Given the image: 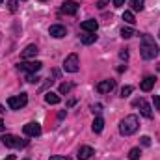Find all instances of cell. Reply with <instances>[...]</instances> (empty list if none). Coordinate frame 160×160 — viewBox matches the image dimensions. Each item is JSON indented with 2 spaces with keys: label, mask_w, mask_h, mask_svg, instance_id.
Segmentation results:
<instances>
[{
  "label": "cell",
  "mask_w": 160,
  "mask_h": 160,
  "mask_svg": "<svg viewBox=\"0 0 160 160\" xmlns=\"http://www.w3.org/2000/svg\"><path fill=\"white\" fill-rule=\"evenodd\" d=\"M24 160H28V158H24Z\"/></svg>",
  "instance_id": "74e56055"
},
{
  "label": "cell",
  "mask_w": 160,
  "mask_h": 160,
  "mask_svg": "<svg viewBox=\"0 0 160 160\" xmlns=\"http://www.w3.org/2000/svg\"><path fill=\"white\" fill-rule=\"evenodd\" d=\"M41 67H43V63H41V62H38V60L19 63V69H21V71H26V73H38Z\"/></svg>",
  "instance_id": "8992f818"
},
{
  "label": "cell",
  "mask_w": 160,
  "mask_h": 160,
  "mask_svg": "<svg viewBox=\"0 0 160 160\" xmlns=\"http://www.w3.org/2000/svg\"><path fill=\"white\" fill-rule=\"evenodd\" d=\"M140 140H142V145H143V147H149V145H151V138H149V136H142Z\"/></svg>",
  "instance_id": "484cf974"
},
{
  "label": "cell",
  "mask_w": 160,
  "mask_h": 160,
  "mask_svg": "<svg viewBox=\"0 0 160 160\" xmlns=\"http://www.w3.org/2000/svg\"><path fill=\"white\" fill-rule=\"evenodd\" d=\"M91 128H93L95 134L102 132V128H104V119H102V118H95V119H93V125H91Z\"/></svg>",
  "instance_id": "e0dca14e"
},
{
  "label": "cell",
  "mask_w": 160,
  "mask_h": 160,
  "mask_svg": "<svg viewBox=\"0 0 160 160\" xmlns=\"http://www.w3.org/2000/svg\"><path fill=\"white\" fill-rule=\"evenodd\" d=\"M78 65H80V60H78V54H69L63 62V69L67 73H77L78 71Z\"/></svg>",
  "instance_id": "277c9868"
},
{
  "label": "cell",
  "mask_w": 160,
  "mask_h": 160,
  "mask_svg": "<svg viewBox=\"0 0 160 160\" xmlns=\"http://www.w3.org/2000/svg\"><path fill=\"white\" fill-rule=\"evenodd\" d=\"M116 88V80H101L99 84H97V91L99 93H110L112 89Z\"/></svg>",
  "instance_id": "8fae6325"
},
{
  "label": "cell",
  "mask_w": 160,
  "mask_h": 160,
  "mask_svg": "<svg viewBox=\"0 0 160 160\" xmlns=\"http://www.w3.org/2000/svg\"><path fill=\"white\" fill-rule=\"evenodd\" d=\"M153 104H155V110H160V95H153Z\"/></svg>",
  "instance_id": "4316f807"
},
{
  "label": "cell",
  "mask_w": 160,
  "mask_h": 160,
  "mask_svg": "<svg viewBox=\"0 0 160 160\" xmlns=\"http://www.w3.org/2000/svg\"><path fill=\"white\" fill-rule=\"evenodd\" d=\"M73 89V84H67V82H63V84H60V93H63V95H67L69 91Z\"/></svg>",
  "instance_id": "603a6c76"
},
{
  "label": "cell",
  "mask_w": 160,
  "mask_h": 160,
  "mask_svg": "<svg viewBox=\"0 0 160 160\" xmlns=\"http://www.w3.org/2000/svg\"><path fill=\"white\" fill-rule=\"evenodd\" d=\"M4 112H6V110H4V106L0 104V114H4Z\"/></svg>",
  "instance_id": "836d02e7"
},
{
  "label": "cell",
  "mask_w": 160,
  "mask_h": 160,
  "mask_svg": "<svg viewBox=\"0 0 160 160\" xmlns=\"http://www.w3.org/2000/svg\"><path fill=\"white\" fill-rule=\"evenodd\" d=\"M78 11V4L75 2V0H65L63 4H62V13H65V15H75Z\"/></svg>",
  "instance_id": "30bf717a"
},
{
  "label": "cell",
  "mask_w": 160,
  "mask_h": 160,
  "mask_svg": "<svg viewBox=\"0 0 160 160\" xmlns=\"http://www.w3.org/2000/svg\"><path fill=\"white\" fill-rule=\"evenodd\" d=\"M155 82H157L155 77H145V78L142 80V84H140V89L142 91H151L153 86H155Z\"/></svg>",
  "instance_id": "9a60e30c"
},
{
  "label": "cell",
  "mask_w": 160,
  "mask_h": 160,
  "mask_svg": "<svg viewBox=\"0 0 160 160\" xmlns=\"http://www.w3.org/2000/svg\"><path fill=\"white\" fill-rule=\"evenodd\" d=\"M97 41V36L95 34H86V36H82V45H93Z\"/></svg>",
  "instance_id": "44dd1931"
},
{
  "label": "cell",
  "mask_w": 160,
  "mask_h": 160,
  "mask_svg": "<svg viewBox=\"0 0 160 160\" xmlns=\"http://www.w3.org/2000/svg\"><path fill=\"white\" fill-rule=\"evenodd\" d=\"M0 4H2V0H0Z\"/></svg>",
  "instance_id": "d590c367"
},
{
  "label": "cell",
  "mask_w": 160,
  "mask_h": 160,
  "mask_svg": "<svg viewBox=\"0 0 160 160\" xmlns=\"http://www.w3.org/2000/svg\"><path fill=\"white\" fill-rule=\"evenodd\" d=\"M140 157H142V149L140 147H132L128 151V160H138Z\"/></svg>",
  "instance_id": "d6986e66"
},
{
  "label": "cell",
  "mask_w": 160,
  "mask_h": 160,
  "mask_svg": "<svg viewBox=\"0 0 160 160\" xmlns=\"http://www.w3.org/2000/svg\"><path fill=\"white\" fill-rule=\"evenodd\" d=\"M39 80V77L38 75H34V73H28V77H26V82H30V84H36Z\"/></svg>",
  "instance_id": "d4e9b609"
},
{
  "label": "cell",
  "mask_w": 160,
  "mask_h": 160,
  "mask_svg": "<svg viewBox=\"0 0 160 160\" xmlns=\"http://www.w3.org/2000/svg\"><path fill=\"white\" fill-rule=\"evenodd\" d=\"M140 54L143 60H155L157 54H158V47L155 39L149 36V34H143L142 36V45H140Z\"/></svg>",
  "instance_id": "6da1fadb"
},
{
  "label": "cell",
  "mask_w": 160,
  "mask_h": 160,
  "mask_svg": "<svg viewBox=\"0 0 160 160\" xmlns=\"http://www.w3.org/2000/svg\"><path fill=\"white\" fill-rule=\"evenodd\" d=\"M106 4H108V0H99V4H97V6L102 9V8H106Z\"/></svg>",
  "instance_id": "4dcf8cb0"
},
{
  "label": "cell",
  "mask_w": 160,
  "mask_h": 160,
  "mask_svg": "<svg viewBox=\"0 0 160 160\" xmlns=\"http://www.w3.org/2000/svg\"><path fill=\"white\" fill-rule=\"evenodd\" d=\"M4 128H6V127H4V121L0 119V130H4Z\"/></svg>",
  "instance_id": "d6a6232c"
},
{
  "label": "cell",
  "mask_w": 160,
  "mask_h": 160,
  "mask_svg": "<svg viewBox=\"0 0 160 160\" xmlns=\"http://www.w3.org/2000/svg\"><path fill=\"white\" fill-rule=\"evenodd\" d=\"M41 2H47V0H41Z\"/></svg>",
  "instance_id": "e575fe53"
},
{
  "label": "cell",
  "mask_w": 160,
  "mask_h": 160,
  "mask_svg": "<svg viewBox=\"0 0 160 160\" xmlns=\"http://www.w3.org/2000/svg\"><path fill=\"white\" fill-rule=\"evenodd\" d=\"M78 160H89L93 157V147H89V145H82L78 149Z\"/></svg>",
  "instance_id": "5bb4252c"
},
{
  "label": "cell",
  "mask_w": 160,
  "mask_h": 160,
  "mask_svg": "<svg viewBox=\"0 0 160 160\" xmlns=\"http://www.w3.org/2000/svg\"><path fill=\"white\" fill-rule=\"evenodd\" d=\"M119 56H121V60H128V52H127V50H121Z\"/></svg>",
  "instance_id": "f546056e"
},
{
  "label": "cell",
  "mask_w": 160,
  "mask_h": 160,
  "mask_svg": "<svg viewBox=\"0 0 160 160\" xmlns=\"http://www.w3.org/2000/svg\"><path fill=\"white\" fill-rule=\"evenodd\" d=\"M48 34H50L54 39H62V38L67 36V28L62 26V24H52V26L48 28Z\"/></svg>",
  "instance_id": "9c48e42d"
},
{
  "label": "cell",
  "mask_w": 160,
  "mask_h": 160,
  "mask_svg": "<svg viewBox=\"0 0 160 160\" xmlns=\"http://www.w3.org/2000/svg\"><path fill=\"white\" fill-rule=\"evenodd\" d=\"M136 36V30L134 28H130V26H123L121 28V38L123 39H130V38H134Z\"/></svg>",
  "instance_id": "ac0fdd59"
},
{
  "label": "cell",
  "mask_w": 160,
  "mask_h": 160,
  "mask_svg": "<svg viewBox=\"0 0 160 160\" xmlns=\"http://www.w3.org/2000/svg\"><path fill=\"white\" fill-rule=\"evenodd\" d=\"M2 143L6 145V147H22V145H26V142H21L17 136H13V134H4L2 136Z\"/></svg>",
  "instance_id": "5b68a950"
},
{
  "label": "cell",
  "mask_w": 160,
  "mask_h": 160,
  "mask_svg": "<svg viewBox=\"0 0 160 160\" xmlns=\"http://www.w3.org/2000/svg\"><path fill=\"white\" fill-rule=\"evenodd\" d=\"M143 4H145V0H130L132 11H142L143 9Z\"/></svg>",
  "instance_id": "ffe728a7"
},
{
  "label": "cell",
  "mask_w": 160,
  "mask_h": 160,
  "mask_svg": "<svg viewBox=\"0 0 160 160\" xmlns=\"http://www.w3.org/2000/svg\"><path fill=\"white\" fill-rule=\"evenodd\" d=\"M8 6H9V11H17V0H9Z\"/></svg>",
  "instance_id": "83f0119b"
},
{
  "label": "cell",
  "mask_w": 160,
  "mask_h": 160,
  "mask_svg": "<svg viewBox=\"0 0 160 160\" xmlns=\"http://www.w3.org/2000/svg\"><path fill=\"white\" fill-rule=\"evenodd\" d=\"M80 28H82L84 32H88V34H95L97 28H99V22L93 21V19H88V21H84V22L80 24Z\"/></svg>",
  "instance_id": "7c38bea8"
},
{
  "label": "cell",
  "mask_w": 160,
  "mask_h": 160,
  "mask_svg": "<svg viewBox=\"0 0 160 160\" xmlns=\"http://www.w3.org/2000/svg\"><path fill=\"white\" fill-rule=\"evenodd\" d=\"M26 102H28V95L26 93H21V95H15V97L8 99V106L11 110H21V108L26 106Z\"/></svg>",
  "instance_id": "3957f363"
},
{
  "label": "cell",
  "mask_w": 160,
  "mask_h": 160,
  "mask_svg": "<svg viewBox=\"0 0 160 160\" xmlns=\"http://www.w3.org/2000/svg\"><path fill=\"white\" fill-rule=\"evenodd\" d=\"M123 4H125V0H114V6H116V8H121Z\"/></svg>",
  "instance_id": "1f68e13d"
},
{
  "label": "cell",
  "mask_w": 160,
  "mask_h": 160,
  "mask_svg": "<svg viewBox=\"0 0 160 160\" xmlns=\"http://www.w3.org/2000/svg\"><path fill=\"white\" fill-rule=\"evenodd\" d=\"M62 99H60V95L58 93H52V91H48L47 95H45V102L47 104H58Z\"/></svg>",
  "instance_id": "2e32d148"
},
{
  "label": "cell",
  "mask_w": 160,
  "mask_h": 160,
  "mask_svg": "<svg viewBox=\"0 0 160 160\" xmlns=\"http://www.w3.org/2000/svg\"><path fill=\"white\" fill-rule=\"evenodd\" d=\"M38 52H39V48H38L36 45H28V47L21 52V58H22V60H30V58H36Z\"/></svg>",
  "instance_id": "4fadbf2b"
},
{
  "label": "cell",
  "mask_w": 160,
  "mask_h": 160,
  "mask_svg": "<svg viewBox=\"0 0 160 160\" xmlns=\"http://www.w3.org/2000/svg\"><path fill=\"white\" fill-rule=\"evenodd\" d=\"M130 93H132V86H125V88L121 89V97H123V99H125V97H128Z\"/></svg>",
  "instance_id": "cb8c5ba5"
},
{
  "label": "cell",
  "mask_w": 160,
  "mask_h": 160,
  "mask_svg": "<svg viewBox=\"0 0 160 160\" xmlns=\"http://www.w3.org/2000/svg\"><path fill=\"white\" fill-rule=\"evenodd\" d=\"M22 132H24L26 136H39L41 134V125L39 123H36V121L26 123V125L22 127Z\"/></svg>",
  "instance_id": "ba28073f"
},
{
  "label": "cell",
  "mask_w": 160,
  "mask_h": 160,
  "mask_svg": "<svg viewBox=\"0 0 160 160\" xmlns=\"http://www.w3.org/2000/svg\"><path fill=\"white\" fill-rule=\"evenodd\" d=\"M134 106L140 108V114H142L143 118H147V119L153 118V110H151V106L145 102V99H138V101H134Z\"/></svg>",
  "instance_id": "52a82bcc"
},
{
  "label": "cell",
  "mask_w": 160,
  "mask_h": 160,
  "mask_svg": "<svg viewBox=\"0 0 160 160\" xmlns=\"http://www.w3.org/2000/svg\"><path fill=\"white\" fill-rule=\"evenodd\" d=\"M123 21L128 22V24H134V22H136V21H134V13H132V11H125V13H123Z\"/></svg>",
  "instance_id": "7402d4cb"
},
{
  "label": "cell",
  "mask_w": 160,
  "mask_h": 160,
  "mask_svg": "<svg viewBox=\"0 0 160 160\" xmlns=\"http://www.w3.org/2000/svg\"><path fill=\"white\" fill-rule=\"evenodd\" d=\"M50 160H71L69 157H58V155H54V157H50Z\"/></svg>",
  "instance_id": "f1b7e54d"
},
{
  "label": "cell",
  "mask_w": 160,
  "mask_h": 160,
  "mask_svg": "<svg viewBox=\"0 0 160 160\" xmlns=\"http://www.w3.org/2000/svg\"><path fill=\"white\" fill-rule=\"evenodd\" d=\"M138 127H140L138 116H127V118L121 119V123H119V132L123 136H130V134H134V132L138 130Z\"/></svg>",
  "instance_id": "7a4b0ae2"
},
{
  "label": "cell",
  "mask_w": 160,
  "mask_h": 160,
  "mask_svg": "<svg viewBox=\"0 0 160 160\" xmlns=\"http://www.w3.org/2000/svg\"><path fill=\"white\" fill-rule=\"evenodd\" d=\"M158 38H160V34H158Z\"/></svg>",
  "instance_id": "8d00e7d4"
}]
</instances>
